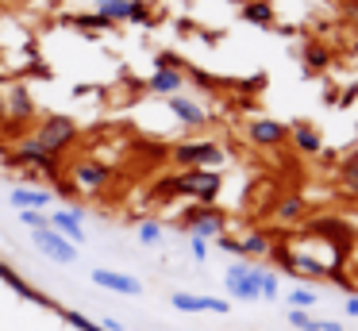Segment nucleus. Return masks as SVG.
<instances>
[{"label":"nucleus","instance_id":"f257e3e1","mask_svg":"<svg viewBox=\"0 0 358 331\" xmlns=\"http://www.w3.org/2000/svg\"><path fill=\"white\" fill-rule=\"evenodd\" d=\"M220 189H224L220 169H181V174L166 177V181L158 185L162 197H189V200H196V204H212V200L220 197Z\"/></svg>","mask_w":358,"mask_h":331},{"label":"nucleus","instance_id":"f03ea898","mask_svg":"<svg viewBox=\"0 0 358 331\" xmlns=\"http://www.w3.org/2000/svg\"><path fill=\"white\" fill-rule=\"evenodd\" d=\"M78 135H81L78 120H73V115H62V112L43 115V120L35 123V143H39L43 150H50L55 158H62V154L78 143Z\"/></svg>","mask_w":358,"mask_h":331},{"label":"nucleus","instance_id":"7ed1b4c3","mask_svg":"<svg viewBox=\"0 0 358 331\" xmlns=\"http://www.w3.org/2000/svg\"><path fill=\"white\" fill-rule=\"evenodd\" d=\"M173 166L181 169H220L227 158V150L216 143V139H185V143L170 146Z\"/></svg>","mask_w":358,"mask_h":331},{"label":"nucleus","instance_id":"20e7f679","mask_svg":"<svg viewBox=\"0 0 358 331\" xmlns=\"http://www.w3.org/2000/svg\"><path fill=\"white\" fill-rule=\"evenodd\" d=\"M12 166H20V169H31V174H43L47 181H62V158H55L50 150H43L39 143H35V135H27V139H20L16 143V150H12Z\"/></svg>","mask_w":358,"mask_h":331},{"label":"nucleus","instance_id":"39448f33","mask_svg":"<svg viewBox=\"0 0 358 331\" xmlns=\"http://www.w3.org/2000/svg\"><path fill=\"white\" fill-rule=\"evenodd\" d=\"M258 274H262V266H250V262H231V266L224 269V289L231 300H243V304H255V300H262V289H258Z\"/></svg>","mask_w":358,"mask_h":331},{"label":"nucleus","instance_id":"423d86ee","mask_svg":"<svg viewBox=\"0 0 358 331\" xmlns=\"http://www.w3.org/2000/svg\"><path fill=\"white\" fill-rule=\"evenodd\" d=\"M181 223H185V231L193 239H220V235H227V216L220 212L216 204H193L185 216H181Z\"/></svg>","mask_w":358,"mask_h":331},{"label":"nucleus","instance_id":"0eeeda50","mask_svg":"<svg viewBox=\"0 0 358 331\" xmlns=\"http://www.w3.org/2000/svg\"><path fill=\"white\" fill-rule=\"evenodd\" d=\"M31 239H35V246H39V254L43 258H50V262H58V266H73L78 262V246L70 243V239H62L55 227H43V231H31Z\"/></svg>","mask_w":358,"mask_h":331},{"label":"nucleus","instance_id":"6e6552de","mask_svg":"<svg viewBox=\"0 0 358 331\" xmlns=\"http://www.w3.org/2000/svg\"><path fill=\"white\" fill-rule=\"evenodd\" d=\"M70 177H73V189L101 192V189H108V181H112V166L93 162V158H81V162H73V166H70Z\"/></svg>","mask_w":358,"mask_h":331},{"label":"nucleus","instance_id":"1a4fd4ad","mask_svg":"<svg viewBox=\"0 0 358 331\" xmlns=\"http://www.w3.org/2000/svg\"><path fill=\"white\" fill-rule=\"evenodd\" d=\"M170 304L178 308V312H189V316H196V312L227 316V312H231V304H227L224 297H204V293H185V289L170 293Z\"/></svg>","mask_w":358,"mask_h":331},{"label":"nucleus","instance_id":"9d476101","mask_svg":"<svg viewBox=\"0 0 358 331\" xmlns=\"http://www.w3.org/2000/svg\"><path fill=\"white\" fill-rule=\"evenodd\" d=\"M47 220H50V227H55L62 239H70L73 246L85 243V212H81V208H58V212L47 216Z\"/></svg>","mask_w":358,"mask_h":331},{"label":"nucleus","instance_id":"9b49d317","mask_svg":"<svg viewBox=\"0 0 358 331\" xmlns=\"http://www.w3.org/2000/svg\"><path fill=\"white\" fill-rule=\"evenodd\" d=\"M247 139L255 146H262V150H273V146H281L289 139V127L281 120H250L247 123Z\"/></svg>","mask_w":358,"mask_h":331},{"label":"nucleus","instance_id":"f8f14e48","mask_svg":"<svg viewBox=\"0 0 358 331\" xmlns=\"http://www.w3.org/2000/svg\"><path fill=\"white\" fill-rule=\"evenodd\" d=\"M93 285L96 289H108V293H120V297H139L143 293V281L131 274H120V269H93Z\"/></svg>","mask_w":358,"mask_h":331},{"label":"nucleus","instance_id":"ddd939ff","mask_svg":"<svg viewBox=\"0 0 358 331\" xmlns=\"http://www.w3.org/2000/svg\"><path fill=\"white\" fill-rule=\"evenodd\" d=\"M143 89L155 92V97H178V92L185 89V73H181V69L162 66V69H155V73L143 81Z\"/></svg>","mask_w":358,"mask_h":331},{"label":"nucleus","instance_id":"4468645a","mask_svg":"<svg viewBox=\"0 0 358 331\" xmlns=\"http://www.w3.org/2000/svg\"><path fill=\"white\" fill-rule=\"evenodd\" d=\"M166 108H170L173 115H178V123H185V127H204L208 123V112H204L196 100H189V97H166Z\"/></svg>","mask_w":358,"mask_h":331},{"label":"nucleus","instance_id":"2eb2a0df","mask_svg":"<svg viewBox=\"0 0 358 331\" xmlns=\"http://www.w3.org/2000/svg\"><path fill=\"white\" fill-rule=\"evenodd\" d=\"M55 197L58 192L55 189H43V185H16V189H12V204L16 208H50L55 204Z\"/></svg>","mask_w":358,"mask_h":331},{"label":"nucleus","instance_id":"dca6fc26","mask_svg":"<svg viewBox=\"0 0 358 331\" xmlns=\"http://www.w3.org/2000/svg\"><path fill=\"white\" fill-rule=\"evenodd\" d=\"M289 139H293V146L301 154H320L324 150V139H320V131L312 127V123H293V127H289Z\"/></svg>","mask_w":358,"mask_h":331},{"label":"nucleus","instance_id":"f3484780","mask_svg":"<svg viewBox=\"0 0 358 331\" xmlns=\"http://www.w3.org/2000/svg\"><path fill=\"white\" fill-rule=\"evenodd\" d=\"M47 308H50V312H55L62 323H70V328H78V331H104L101 323H96V320H89L85 312H78V308H66V304H58V300H50Z\"/></svg>","mask_w":358,"mask_h":331},{"label":"nucleus","instance_id":"a211bd4d","mask_svg":"<svg viewBox=\"0 0 358 331\" xmlns=\"http://www.w3.org/2000/svg\"><path fill=\"white\" fill-rule=\"evenodd\" d=\"M266 254H273V246H270V239H266L262 231H250V235L239 239V258L243 262L247 258H266Z\"/></svg>","mask_w":358,"mask_h":331},{"label":"nucleus","instance_id":"6ab92c4d","mask_svg":"<svg viewBox=\"0 0 358 331\" xmlns=\"http://www.w3.org/2000/svg\"><path fill=\"white\" fill-rule=\"evenodd\" d=\"M8 115L12 120H31L35 115V104H31V97H27L24 85H12L8 89Z\"/></svg>","mask_w":358,"mask_h":331},{"label":"nucleus","instance_id":"aec40b11","mask_svg":"<svg viewBox=\"0 0 358 331\" xmlns=\"http://www.w3.org/2000/svg\"><path fill=\"white\" fill-rule=\"evenodd\" d=\"M243 20L255 23V27H270V23H273L270 0H247V4H243Z\"/></svg>","mask_w":358,"mask_h":331},{"label":"nucleus","instance_id":"412c9836","mask_svg":"<svg viewBox=\"0 0 358 331\" xmlns=\"http://www.w3.org/2000/svg\"><path fill=\"white\" fill-rule=\"evenodd\" d=\"M70 27L85 31V35H96V31H112L116 23H112V20H104L101 12H85V15H70Z\"/></svg>","mask_w":358,"mask_h":331},{"label":"nucleus","instance_id":"4be33fe9","mask_svg":"<svg viewBox=\"0 0 358 331\" xmlns=\"http://www.w3.org/2000/svg\"><path fill=\"white\" fill-rule=\"evenodd\" d=\"M339 185L350 192V197H358V150L350 154V158H343V166H339Z\"/></svg>","mask_w":358,"mask_h":331},{"label":"nucleus","instance_id":"5701e85b","mask_svg":"<svg viewBox=\"0 0 358 331\" xmlns=\"http://www.w3.org/2000/svg\"><path fill=\"white\" fill-rule=\"evenodd\" d=\"M273 216H278L281 223H293V220H301V216H304V197H285V200H278V208H273Z\"/></svg>","mask_w":358,"mask_h":331},{"label":"nucleus","instance_id":"b1692460","mask_svg":"<svg viewBox=\"0 0 358 331\" xmlns=\"http://www.w3.org/2000/svg\"><path fill=\"white\" fill-rule=\"evenodd\" d=\"M135 235H139L143 246H158L166 239V227L158 220H139V227H135Z\"/></svg>","mask_w":358,"mask_h":331},{"label":"nucleus","instance_id":"393cba45","mask_svg":"<svg viewBox=\"0 0 358 331\" xmlns=\"http://www.w3.org/2000/svg\"><path fill=\"white\" fill-rule=\"evenodd\" d=\"M96 12L112 23H127V0H96Z\"/></svg>","mask_w":358,"mask_h":331},{"label":"nucleus","instance_id":"a878e982","mask_svg":"<svg viewBox=\"0 0 358 331\" xmlns=\"http://www.w3.org/2000/svg\"><path fill=\"white\" fill-rule=\"evenodd\" d=\"M127 23H139V27H150V23H155L147 0H127Z\"/></svg>","mask_w":358,"mask_h":331},{"label":"nucleus","instance_id":"bb28decb","mask_svg":"<svg viewBox=\"0 0 358 331\" xmlns=\"http://www.w3.org/2000/svg\"><path fill=\"white\" fill-rule=\"evenodd\" d=\"M312 304H316V289H308V285H296V289L289 293V308H301V312H308Z\"/></svg>","mask_w":358,"mask_h":331},{"label":"nucleus","instance_id":"cd10ccee","mask_svg":"<svg viewBox=\"0 0 358 331\" xmlns=\"http://www.w3.org/2000/svg\"><path fill=\"white\" fill-rule=\"evenodd\" d=\"M20 223L24 227H31V231H43V227H50V220H47V212H39V208H20Z\"/></svg>","mask_w":358,"mask_h":331},{"label":"nucleus","instance_id":"c85d7f7f","mask_svg":"<svg viewBox=\"0 0 358 331\" xmlns=\"http://www.w3.org/2000/svg\"><path fill=\"white\" fill-rule=\"evenodd\" d=\"M258 289H262V300H278V293H281L278 274H273V269H262V274H258Z\"/></svg>","mask_w":358,"mask_h":331},{"label":"nucleus","instance_id":"c756f323","mask_svg":"<svg viewBox=\"0 0 358 331\" xmlns=\"http://www.w3.org/2000/svg\"><path fill=\"white\" fill-rule=\"evenodd\" d=\"M289 323H293L296 331H320V320L308 312H301V308H289Z\"/></svg>","mask_w":358,"mask_h":331},{"label":"nucleus","instance_id":"7c9ffc66","mask_svg":"<svg viewBox=\"0 0 358 331\" xmlns=\"http://www.w3.org/2000/svg\"><path fill=\"white\" fill-rule=\"evenodd\" d=\"M327 58H331V54H327V50H324V46H316V43H312V46H304V62H308V66H312V69H320V66H327Z\"/></svg>","mask_w":358,"mask_h":331},{"label":"nucleus","instance_id":"2f4dec72","mask_svg":"<svg viewBox=\"0 0 358 331\" xmlns=\"http://www.w3.org/2000/svg\"><path fill=\"white\" fill-rule=\"evenodd\" d=\"M189 254H193L196 262H204V258H208V243H204V239H193V235H189Z\"/></svg>","mask_w":358,"mask_h":331},{"label":"nucleus","instance_id":"473e14b6","mask_svg":"<svg viewBox=\"0 0 358 331\" xmlns=\"http://www.w3.org/2000/svg\"><path fill=\"white\" fill-rule=\"evenodd\" d=\"M343 308H347V316H350V320H358V297H350Z\"/></svg>","mask_w":358,"mask_h":331},{"label":"nucleus","instance_id":"72a5a7b5","mask_svg":"<svg viewBox=\"0 0 358 331\" xmlns=\"http://www.w3.org/2000/svg\"><path fill=\"white\" fill-rule=\"evenodd\" d=\"M320 331H343V328L335 320H320Z\"/></svg>","mask_w":358,"mask_h":331},{"label":"nucleus","instance_id":"f704fd0d","mask_svg":"<svg viewBox=\"0 0 358 331\" xmlns=\"http://www.w3.org/2000/svg\"><path fill=\"white\" fill-rule=\"evenodd\" d=\"M350 15H355V23H358V0H355V4H350Z\"/></svg>","mask_w":358,"mask_h":331},{"label":"nucleus","instance_id":"c9c22d12","mask_svg":"<svg viewBox=\"0 0 358 331\" xmlns=\"http://www.w3.org/2000/svg\"><path fill=\"white\" fill-rule=\"evenodd\" d=\"M0 23H4V12H0Z\"/></svg>","mask_w":358,"mask_h":331}]
</instances>
